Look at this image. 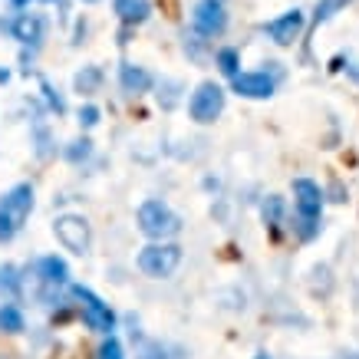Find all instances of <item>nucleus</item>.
<instances>
[{"label": "nucleus", "instance_id": "nucleus-1", "mask_svg": "<svg viewBox=\"0 0 359 359\" xmlns=\"http://www.w3.org/2000/svg\"><path fill=\"white\" fill-rule=\"evenodd\" d=\"M33 211V185L30 182H20L13 185L11 191L0 195V244H7L20 234V228L27 224Z\"/></svg>", "mask_w": 359, "mask_h": 359}, {"label": "nucleus", "instance_id": "nucleus-2", "mask_svg": "<svg viewBox=\"0 0 359 359\" xmlns=\"http://www.w3.org/2000/svg\"><path fill=\"white\" fill-rule=\"evenodd\" d=\"M294 205H297V231L300 241H313L320 234V211H323V188L310 178L294 182Z\"/></svg>", "mask_w": 359, "mask_h": 359}, {"label": "nucleus", "instance_id": "nucleus-3", "mask_svg": "<svg viewBox=\"0 0 359 359\" xmlns=\"http://www.w3.org/2000/svg\"><path fill=\"white\" fill-rule=\"evenodd\" d=\"M139 231L152 241H168L182 231V221H178V215H175L165 201L149 198V201H142V208H139Z\"/></svg>", "mask_w": 359, "mask_h": 359}, {"label": "nucleus", "instance_id": "nucleus-4", "mask_svg": "<svg viewBox=\"0 0 359 359\" xmlns=\"http://www.w3.org/2000/svg\"><path fill=\"white\" fill-rule=\"evenodd\" d=\"M182 264V248L172 244V241H152L149 248L139 250V271L152 280H165L172 277Z\"/></svg>", "mask_w": 359, "mask_h": 359}, {"label": "nucleus", "instance_id": "nucleus-5", "mask_svg": "<svg viewBox=\"0 0 359 359\" xmlns=\"http://www.w3.org/2000/svg\"><path fill=\"white\" fill-rule=\"evenodd\" d=\"M73 297L79 300V310H83V320H86L89 330H96V333H112L116 330V310L102 297H96L83 283H73Z\"/></svg>", "mask_w": 359, "mask_h": 359}, {"label": "nucleus", "instance_id": "nucleus-6", "mask_svg": "<svg viewBox=\"0 0 359 359\" xmlns=\"http://www.w3.org/2000/svg\"><path fill=\"white\" fill-rule=\"evenodd\" d=\"M53 234L69 254H76V257H86L89 254L93 231H89V221L83 215H60L53 221Z\"/></svg>", "mask_w": 359, "mask_h": 359}, {"label": "nucleus", "instance_id": "nucleus-7", "mask_svg": "<svg viewBox=\"0 0 359 359\" xmlns=\"http://www.w3.org/2000/svg\"><path fill=\"white\" fill-rule=\"evenodd\" d=\"M188 112L198 126H211L224 112V89L218 83H201L188 99Z\"/></svg>", "mask_w": 359, "mask_h": 359}, {"label": "nucleus", "instance_id": "nucleus-8", "mask_svg": "<svg viewBox=\"0 0 359 359\" xmlns=\"http://www.w3.org/2000/svg\"><path fill=\"white\" fill-rule=\"evenodd\" d=\"M191 27H195L198 36H218L228 27V13H224V4L221 0H201L191 13Z\"/></svg>", "mask_w": 359, "mask_h": 359}, {"label": "nucleus", "instance_id": "nucleus-9", "mask_svg": "<svg viewBox=\"0 0 359 359\" xmlns=\"http://www.w3.org/2000/svg\"><path fill=\"white\" fill-rule=\"evenodd\" d=\"M304 27H306V17L300 11H287V13H280L277 20H271V23H264V33L271 36L277 46H290L304 33Z\"/></svg>", "mask_w": 359, "mask_h": 359}, {"label": "nucleus", "instance_id": "nucleus-10", "mask_svg": "<svg viewBox=\"0 0 359 359\" xmlns=\"http://www.w3.org/2000/svg\"><path fill=\"white\" fill-rule=\"evenodd\" d=\"M231 83H234V93L244 99H271L277 89V83L267 73H238Z\"/></svg>", "mask_w": 359, "mask_h": 359}, {"label": "nucleus", "instance_id": "nucleus-11", "mask_svg": "<svg viewBox=\"0 0 359 359\" xmlns=\"http://www.w3.org/2000/svg\"><path fill=\"white\" fill-rule=\"evenodd\" d=\"M0 30H7V33H13L20 43H40L43 40V20L40 17H30V13H17L13 20H0Z\"/></svg>", "mask_w": 359, "mask_h": 359}, {"label": "nucleus", "instance_id": "nucleus-12", "mask_svg": "<svg viewBox=\"0 0 359 359\" xmlns=\"http://www.w3.org/2000/svg\"><path fill=\"white\" fill-rule=\"evenodd\" d=\"M36 273H40V280L46 287H66L69 283V267H66L63 257H56V254H46L36 261Z\"/></svg>", "mask_w": 359, "mask_h": 359}, {"label": "nucleus", "instance_id": "nucleus-13", "mask_svg": "<svg viewBox=\"0 0 359 359\" xmlns=\"http://www.w3.org/2000/svg\"><path fill=\"white\" fill-rule=\"evenodd\" d=\"M119 83H122V89L126 93H132V96H139V93H149L152 89V73L149 69H142V66H135V63H122L119 66Z\"/></svg>", "mask_w": 359, "mask_h": 359}, {"label": "nucleus", "instance_id": "nucleus-14", "mask_svg": "<svg viewBox=\"0 0 359 359\" xmlns=\"http://www.w3.org/2000/svg\"><path fill=\"white\" fill-rule=\"evenodd\" d=\"M112 11H116V17H119L122 23H142L149 13H152V7H149V0H116L112 4Z\"/></svg>", "mask_w": 359, "mask_h": 359}, {"label": "nucleus", "instance_id": "nucleus-15", "mask_svg": "<svg viewBox=\"0 0 359 359\" xmlns=\"http://www.w3.org/2000/svg\"><path fill=\"white\" fill-rule=\"evenodd\" d=\"M349 4H353V0H320V4H316V11H313V17H310V33L320 30L327 20H333L339 11H346Z\"/></svg>", "mask_w": 359, "mask_h": 359}, {"label": "nucleus", "instance_id": "nucleus-16", "mask_svg": "<svg viewBox=\"0 0 359 359\" xmlns=\"http://www.w3.org/2000/svg\"><path fill=\"white\" fill-rule=\"evenodd\" d=\"M27 320L17 304H0V333H23Z\"/></svg>", "mask_w": 359, "mask_h": 359}, {"label": "nucleus", "instance_id": "nucleus-17", "mask_svg": "<svg viewBox=\"0 0 359 359\" xmlns=\"http://www.w3.org/2000/svg\"><path fill=\"white\" fill-rule=\"evenodd\" d=\"M20 290H23L20 271L13 264H0V294L7 297V300H13V297H20Z\"/></svg>", "mask_w": 359, "mask_h": 359}, {"label": "nucleus", "instance_id": "nucleus-18", "mask_svg": "<svg viewBox=\"0 0 359 359\" xmlns=\"http://www.w3.org/2000/svg\"><path fill=\"white\" fill-rule=\"evenodd\" d=\"M215 63H218V69L224 73V76H231V79L241 73V69H238V66H241V53L234 50V46H224V50H218Z\"/></svg>", "mask_w": 359, "mask_h": 359}, {"label": "nucleus", "instance_id": "nucleus-19", "mask_svg": "<svg viewBox=\"0 0 359 359\" xmlns=\"http://www.w3.org/2000/svg\"><path fill=\"white\" fill-rule=\"evenodd\" d=\"M99 83H102V69H99V66H83V73H76L79 93H96Z\"/></svg>", "mask_w": 359, "mask_h": 359}, {"label": "nucleus", "instance_id": "nucleus-20", "mask_svg": "<svg viewBox=\"0 0 359 359\" xmlns=\"http://www.w3.org/2000/svg\"><path fill=\"white\" fill-rule=\"evenodd\" d=\"M89 155H93V142L89 139H76V142H69V145H66V158H69L73 165L86 162Z\"/></svg>", "mask_w": 359, "mask_h": 359}, {"label": "nucleus", "instance_id": "nucleus-21", "mask_svg": "<svg viewBox=\"0 0 359 359\" xmlns=\"http://www.w3.org/2000/svg\"><path fill=\"white\" fill-rule=\"evenodd\" d=\"M280 211H283V201L277 195H271L267 201H264V221H267L273 231L280 228Z\"/></svg>", "mask_w": 359, "mask_h": 359}, {"label": "nucleus", "instance_id": "nucleus-22", "mask_svg": "<svg viewBox=\"0 0 359 359\" xmlns=\"http://www.w3.org/2000/svg\"><path fill=\"white\" fill-rule=\"evenodd\" d=\"M96 359H122V343L112 333H106V339H102V346H99Z\"/></svg>", "mask_w": 359, "mask_h": 359}, {"label": "nucleus", "instance_id": "nucleus-23", "mask_svg": "<svg viewBox=\"0 0 359 359\" xmlns=\"http://www.w3.org/2000/svg\"><path fill=\"white\" fill-rule=\"evenodd\" d=\"M99 116H102L99 106H83V109H79V126H83V129H93V126H99Z\"/></svg>", "mask_w": 359, "mask_h": 359}, {"label": "nucleus", "instance_id": "nucleus-24", "mask_svg": "<svg viewBox=\"0 0 359 359\" xmlns=\"http://www.w3.org/2000/svg\"><path fill=\"white\" fill-rule=\"evenodd\" d=\"M43 93H46V102H50V109H53L56 116H63V112H66V102H63V99H60V96H56V89L50 86L46 79H43Z\"/></svg>", "mask_w": 359, "mask_h": 359}, {"label": "nucleus", "instance_id": "nucleus-25", "mask_svg": "<svg viewBox=\"0 0 359 359\" xmlns=\"http://www.w3.org/2000/svg\"><path fill=\"white\" fill-rule=\"evenodd\" d=\"M7 79H11V73H7V69H0V83H7Z\"/></svg>", "mask_w": 359, "mask_h": 359}, {"label": "nucleus", "instance_id": "nucleus-26", "mask_svg": "<svg viewBox=\"0 0 359 359\" xmlns=\"http://www.w3.org/2000/svg\"><path fill=\"white\" fill-rule=\"evenodd\" d=\"M339 359H359V353H346V356H339Z\"/></svg>", "mask_w": 359, "mask_h": 359}, {"label": "nucleus", "instance_id": "nucleus-27", "mask_svg": "<svg viewBox=\"0 0 359 359\" xmlns=\"http://www.w3.org/2000/svg\"><path fill=\"white\" fill-rule=\"evenodd\" d=\"M254 359H271V356H267V353H257V356H254Z\"/></svg>", "mask_w": 359, "mask_h": 359}, {"label": "nucleus", "instance_id": "nucleus-28", "mask_svg": "<svg viewBox=\"0 0 359 359\" xmlns=\"http://www.w3.org/2000/svg\"><path fill=\"white\" fill-rule=\"evenodd\" d=\"M142 359H162V356H155V353H149V356H142Z\"/></svg>", "mask_w": 359, "mask_h": 359}, {"label": "nucleus", "instance_id": "nucleus-29", "mask_svg": "<svg viewBox=\"0 0 359 359\" xmlns=\"http://www.w3.org/2000/svg\"><path fill=\"white\" fill-rule=\"evenodd\" d=\"M86 4H96V0H86Z\"/></svg>", "mask_w": 359, "mask_h": 359}, {"label": "nucleus", "instance_id": "nucleus-30", "mask_svg": "<svg viewBox=\"0 0 359 359\" xmlns=\"http://www.w3.org/2000/svg\"><path fill=\"white\" fill-rule=\"evenodd\" d=\"M221 4H224V0H221Z\"/></svg>", "mask_w": 359, "mask_h": 359}]
</instances>
